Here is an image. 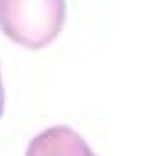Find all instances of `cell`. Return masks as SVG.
Masks as SVG:
<instances>
[{
  "label": "cell",
  "instance_id": "cell-1",
  "mask_svg": "<svg viewBox=\"0 0 156 156\" xmlns=\"http://www.w3.org/2000/svg\"><path fill=\"white\" fill-rule=\"evenodd\" d=\"M62 0H0V30L20 45L37 49L57 35Z\"/></svg>",
  "mask_w": 156,
  "mask_h": 156
}]
</instances>
